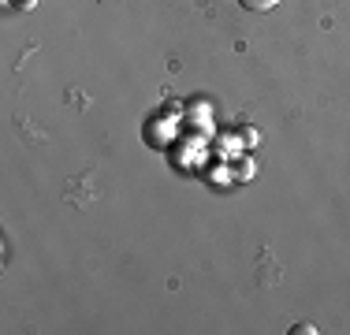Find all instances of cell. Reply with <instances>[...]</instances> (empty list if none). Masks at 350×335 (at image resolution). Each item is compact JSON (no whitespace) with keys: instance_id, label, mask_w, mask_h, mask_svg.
<instances>
[{"instance_id":"6da1fadb","label":"cell","mask_w":350,"mask_h":335,"mask_svg":"<svg viewBox=\"0 0 350 335\" xmlns=\"http://www.w3.org/2000/svg\"><path fill=\"white\" fill-rule=\"evenodd\" d=\"M239 4H243L246 12H272V8L280 4V0H239Z\"/></svg>"},{"instance_id":"7a4b0ae2","label":"cell","mask_w":350,"mask_h":335,"mask_svg":"<svg viewBox=\"0 0 350 335\" xmlns=\"http://www.w3.org/2000/svg\"><path fill=\"white\" fill-rule=\"evenodd\" d=\"M291 332H295V335H313L317 328H313V324H295V328H291Z\"/></svg>"}]
</instances>
